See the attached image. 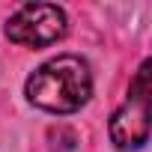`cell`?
Instances as JSON below:
<instances>
[{"instance_id":"obj_1","label":"cell","mask_w":152,"mask_h":152,"mask_svg":"<svg viewBox=\"0 0 152 152\" xmlns=\"http://www.w3.org/2000/svg\"><path fill=\"white\" fill-rule=\"evenodd\" d=\"M24 90L36 107L51 110V113H72L81 104H87L93 93V75L81 57L63 54L39 66L27 78Z\"/></svg>"},{"instance_id":"obj_2","label":"cell","mask_w":152,"mask_h":152,"mask_svg":"<svg viewBox=\"0 0 152 152\" xmlns=\"http://www.w3.org/2000/svg\"><path fill=\"white\" fill-rule=\"evenodd\" d=\"M110 140L116 149H140L149 140V60L128 87V99L110 119Z\"/></svg>"},{"instance_id":"obj_3","label":"cell","mask_w":152,"mask_h":152,"mask_svg":"<svg viewBox=\"0 0 152 152\" xmlns=\"http://www.w3.org/2000/svg\"><path fill=\"white\" fill-rule=\"evenodd\" d=\"M66 30H69L66 12L54 3H27L6 24V36L18 45H27V48L54 45L57 39L66 36Z\"/></svg>"}]
</instances>
